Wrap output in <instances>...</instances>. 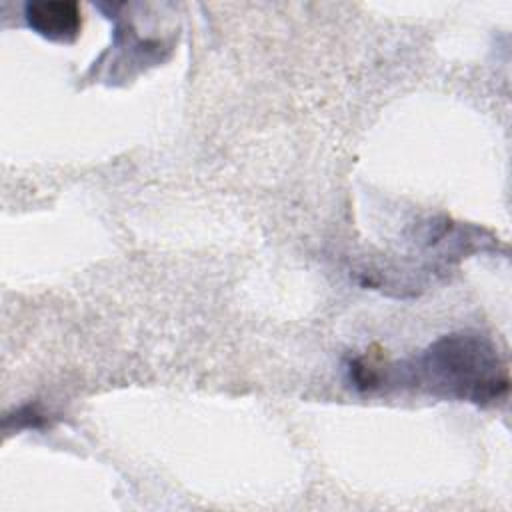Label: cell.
<instances>
[{"label": "cell", "instance_id": "1", "mask_svg": "<svg viewBox=\"0 0 512 512\" xmlns=\"http://www.w3.org/2000/svg\"><path fill=\"white\" fill-rule=\"evenodd\" d=\"M350 380L360 390L408 386L476 406H494L506 398L510 388L508 364L498 346L486 334L472 330L440 336L402 364L356 358L350 366Z\"/></svg>", "mask_w": 512, "mask_h": 512}, {"label": "cell", "instance_id": "2", "mask_svg": "<svg viewBox=\"0 0 512 512\" xmlns=\"http://www.w3.org/2000/svg\"><path fill=\"white\" fill-rule=\"evenodd\" d=\"M24 18L36 34L52 42H74L82 30V10L72 0L28 2Z\"/></svg>", "mask_w": 512, "mask_h": 512}, {"label": "cell", "instance_id": "3", "mask_svg": "<svg viewBox=\"0 0 512 512\" xmlns=\"http://www.w3.org/2000/svg\"><path fill=\"white\" fill-rule=\"evenodd\" d=\"M14 416H16V424H18L20 428H22V426H26V428H40V426L46 422L44 414L38 412V408H34V406L20 408Z\"/></svg>", "mask_w": 512, "mask_h": 512}]
</instances>
